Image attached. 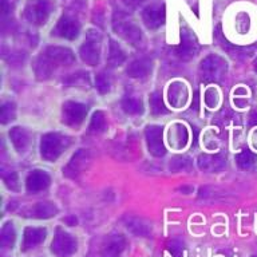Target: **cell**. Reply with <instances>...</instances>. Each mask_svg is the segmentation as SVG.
I'll list each match as a JSON object with an SVG mask.
<instances>
[{
    "label": "cell",
    "mask_w": 257,
    "mask_h": 257,
    "mask_svg": "<svg viewBox=\"0 0 257 257\" xmlns=\"http://www.w3.org/2000/svg\"><path fill=\"white\" fill-rule=\"evenodd\" d=\"M70 146V138L58 133H48L40 141V154L44 160L56 161L60 154Z\"/></svg>",
    "instance_id": "6da1fadb"
},
{
    "label": "cell",
    "mask_w": 257,
    "mask_h": 257,
    "mask_svg": "<svg viewBox=\"0 0 257 257\" xmlns=\"http://www.w3.org/2000/svg\"><path fill=\"white\" fill-rule=\"evenodd\" d=\"M112 28L118 35L122 36L133 46H140L142 43L144 36H142V31L140 30V27L133 23L132 20H128L127 16L122 12H115L114 19H112Z\"/></svg>",
    "instance_id": "7a4b0ae2"
},
{
    "label": "cell",
    "mask_w": 257,
    "mask_h": 257,
    "mask_svg": "<svg viewBox=\"0 0 257 257\" xmlns=\"http://www.w3.org/2000/svg\"><path fill=\"white\" fill-rule=\"evenodd\" d=\"M200 71L202 79L206 82H218L228 71V63L224 58L212 54L201 62Z\"/></svg>",
    "instance_id": "3957f363"
},
{
    "label": "cell",
    "mask_w": 257,
    "mask_h": 257,
    "mask_svg": "<svg viewBox=\"0 0 257 257\" xmlns=\"http://www.w3.org/2000/svg\"><path fill=\"white\" fill-rule=\"evenodd\" d=\"M54 10L52 0H32L24 8V18L31 24L42 26L48 20Z\"/></svg>",
    "instance_id": "277c9868"
},
{
    "label": "cell",
    "mask_w": 257,
    "mask_h": 257,
    "mask_svg": "<svg viewBox=\"0 0 257 257\" xmlns=\"http://www.w3.org/2000/svg\"><path fill=\"white\" fill-rule=\"evenodd\" d=\"M100 34L96 30H88L84 43L80 46V59L88 66H96L100 59Z\"/></svg>",
    "instance_id": "5b68a950"
},
{
    "label": "cell",
    "mask_w": 257,
    "mask_h": 257,
    "mask_svg": "<svg viewBox=\"0 0 257 257\" xmlns=\"http://www.w3.org/2000/svg\"><path fill=\"white\" fill-rule=\"evenodd\" d=\"M78 249V242L70 233L62 229H56L55 236L51 242V250L58 257H71Z\"/></svg>",
    "instance_id": "8992f818"
},
{
    "label": "cell",
    "mask_w": 257,
    "mask_h": 257,
    "mask_svg": "<svg viewBox=\"0 0 257 257\" xmlns=\"http://www.w3.org/2000/svg\"><path fill=\"white\" fill-rule=\"evenodd\" d=\"M87 115V106L79 102H66L62 108V120L63 123L71 127H78Z\"/></svg>",
    "instance_id": "52a82bcc"
},
{
    "label": "cell",
    "mask_w": 257,
    "mask_h": 257,
    "mask_svg": "<svg viewBox=\"0 0 257 257\" xmlns=\"http://www.w3.org/2000/svg\"><path fill=\"white\" fill-rule=\"evenodd\" d=\"M91 162V156L86 149H79L78 152L71 157V160L68 161V164L64 166L63 174L68 178H75L83 173L88 168V165Z\"/></svg>",
    "instance_id": "ba28073f"
},
{
    "label": "cell",
    "mask_w": 257,
    "mask_h": 257,
    "mask_svg": "<svg viewBox=\"0 0 257 257\" xmlns=\"http://www.w3.org/2000/svg\"><path fill=\"white\" fill-rule=\"evenodd\" d=\"M166 12H165V4L162 2L149 4L148 7L142 11V20L145 26L150 30H157L165 23Z\"/></svg>",
    "instance_id": "9c48e42d"
},
{
    "label": "cell",
    "mask_w": 257,
    "mask_h": 257,
    "mask_svg": "<svg viewBox=\"0 0 257 257\" xmlns=\"http://www.w3.org/2000/svg\"><path fill=\"white\" fill-rule=\"evenodd\" d=\"M80 31V24L79 22L71 15H63L58 20V23L52 30V34L63 39L74 40L78 38Z\"/></svg>",
    "instance_id": "30bf717a"
},
{
    "label": "cell",
    "mask_w": 257,
    "mask_h": 257,
    "mask_svg": "<svg viewBox=\"0 0 257 257\" xmlns=\"http://www.w3.org/2000/svg\"><path fill=\"white\" fill-rule=\"evenodd\" d=\"M198 42L194 34H192L188 30L181 31V42L176 47L177 56L182 60H190L197 55L198 52Z\"/></svg>",
    "instance_id": "8fae6325"
},
{
    "label": "cell",
    "mask_w": 257,
    "mask_h": 257,
    "mask_svg": "<svg viewBox=\"0 0 257 257\" xmlns=\"http://www.w3.org/2000/svg\"><path fill=\"white\" fill-rule=\"evenodd\" d=\"M146 142H148L149 152L152 153L154 157H162L166 153V149L164 146V141H162V127L160 126H148L146 132Z\"/></svg>",
    "instance_id": "7c38bea8"
},
{
    "label": "cell",
    "mask_w": 257,
    "mask_h": 257,
    "mask_svg": "<svg viewBox=\"0 0 257 257\" xmlns=\"http://www.w3.org/2000/svg\"><path fill=\"white\" fill-rule=\"evenodd\" d=\"M44 55L51 60L55 66H70L75 62L74 52L67 47H59V46H51L46 48Z\"/></svg>",
    "instance_id": "4fadbf2b"
},
{
    "label": "cell",
    "mask_w": 257,
    "mask_h": 257,
    "mask_svg": "<svg viewBox=\"0 0 257 257\" xmlns=\"http://www.w3.org/2000/svg\"><path fill=\"white\" fill-rule=\"evenodd\" d=\"M226 166V161L220 154H202L198 157V168L205 173H220Z\"/></svg>",
    "instance_id": "5bb4252c"
},
{
    "label": "cell",
    "mask_w": 257,
    "mask_h": 257,
    "mask_svg": "<svg viewBox=\"0 0 257 257\" xmlns=\"http://www.w3.org/2000/svg\"><path fill=\"white\" fill-rule=\"evenodd\" d=\"M50 182H51V178L47 173L43 170H34L28 174L26 180V188L28 193H39L47 189Z\"/></svg>",
    "instance_id": "9a60e30c"
},
{
    "label": "cell",
    "mask_w": 257,
    "mask_h": 257,
    "mask_svg": "<svg viewBox=\"0 0 257 257\" xmlns=\"http://www.w3.org/2000/svg\"><path fill=\"white\" fill-rule=\"evenodd\" d=\"M126 246V240L120 234H111L106 238L99 257H119Z\"/></svg>",
    "instance_id": "2e32d148"
},
{
    "label": "cell",
    "mask_w": 257,
    "mask_h": 257,
    "mask_svg": "<svg viewBox=\"0 0 257 257\" xmlns=\"http://www.w3.org/2000/svg\"><path fill=\"white\" fill-rule=\"evenodd\" d=\"M124 226L128 232H132L134 236L138 237H149L153 232L152 224L141 217H126Z\"/></svg>",
    "instance_id": "e0dca14e"
},
{
    "label": "cell",
    "mask_w": 257,
    "mask_h": 257,
    "mask_svg": "<svg viewBox=\"0 0 257 257\" xmlns=\"http://www.w3.org/2000/svg\"><path fill=\"white\" fill-rule=\"evenodd\" d=\"M47 236V230L43 228H26L23 234V249L30 250V249L36 248L44 241Z\"/></svg>",
    "instance_id": "ac0fdd59"
},
{
    "label": "cell",
    "mask_w": 257,
    "mask_h": 257,
    "mask_svg": "<svg viewBox=\"0 0 257 257\" xmlns=\"http://www.w3.org/2000/svg\"><path fill=\"white\" fill-rule=\"evenodd\" d=\"M168 96L169 102H170L173 107L180 108L188 100V88H186V86L184 83H181V82H174L169 87Z\"/></svg>",
    "instance_id": "d6986e66"
},
{
    "label": "cell",
    "mask_w": 257,
    "mask_h": 257,
    "mask_svg": "<svg viewBox=\"0 0 257 257\" xmlns=\"http://www.w3.org/2000/svg\"><path fill=\"white\" fill-rule=\"evenodd\" d=\"M32 67H34V71H35V75L38 79H48L50 76L52 75V72L55 70V64L52 63L51 60L48 59L47 56L42 54L34 60V64H32Z\"/></svg>",
    "instance_id": "ffe728a7"
},
{
    "label": "cell",
    "mask_w": 257,
    "mask_h": 257,
    "mask_svg": "<svg viewBox=\"0 0 257 257\" xmlns=\"http://www.w3.org/2000/svg\"><path fill=\"white\" fill-rule=\"evenodd\" d=\"M152 71V62L148 58H140L133 60L126 68V74L130 78H145Z\"/></svg>",
    "instance_id": "44dd1931"
},
{
    "label": "cell",
    "mask_w": 257,
    "mask_h": 257,
    "mask_svg": "<svg viewBox=\"0 0 257 257\" xmlns=\"http://www.w3.org/2000/svg\"><path fill=\"white\" fill-rule=\"evenodd\" d=\"M10 138L14 145V148L19 153L26 152L30 145V136L26 128L20 127V126H15L10 130Z\"/></svg>",
    "instance_id": "7402d4cb"
},
{
    "label": "cell",
    "mask_w": 257,
    "mask_h": 257,
    "mask_svg": "<svg viewBox=\"0 0 257 257\" xmlns=\"http://www.w3.org/2000/svg\"><path fill=\"white\" fill-rule=\"evenodd\" d=\"M126 60V52L123 48L120 47V44L115 40L110 39L108 43V55H107V64L110 67H119L124 63Z\"/></svg>",
    "instance_id": "603a6c76"
},
{
    "label": "cell",
    "mask_w": 257,
    "mask_h": 257,
    "mask_svg": "<svg viewBox=\"0 0 257 257\" xmlns=\"http://www.w3.org/2000/svg\"><path fill=\"white\" fill-rule=\"evenodd\" d=\"M56 213H58V208L52 202H38L32 208L31 216L39 220H46V218L56 216Z\"/></svg>",
    "instance_id": "cb8c5ba5"
},
{
    "label": "cell",
    "mask_w": 257,
    "mask_h": 257,
    "mask_svg": "<svg viewBox=\"0 0 257 257\" xmlns=\"http://www.w3.org/2000/svg\"><path fill=\"white\" fill-rule=\"evenodd\" d=\"M122 108L124 112L132 114V115H138L144 111V103L138 96L126 95L122 99Z\"/></svg>",
    "instance_id": "d4e9b609"
},
{
    "label": "cell",
    "mask_w": 257,
    "mask_h": 257,
    "mask_svg": "<svg viewBox=\"0 0 257 257\" xmlns=\"http://www.w3.org/2000/svg\"><path fill=\"white\" fill-rule=\"evenodd\" d=\"M188 130L182 124H176L173 134H170V144L177 149L185 148V145L188 144Z\"/></svg>",
    "instance_id": "484cf974"
},
{
    "label": "cell",
    "mask_w": 257,
    "mask_h": 257,
    "mask_svg": "<svg viewBox=\"0 0 257 257\" xmlns=\"http://www.w3.org/2000/svg\"><path fill=\"white\" fill-rule=\"evenodd\" d=\"M64 83L67 84L68 87H86L87 88L90 86V76H88V72L84 71H78L75 74H71L64 79Z\"/></svg>",
    "instance_id": "4316f807"
},
{
    "label": "cell",
    "mask_w": 257,
    "mask_h": 257,
    "mask_svg": "<svg viewBox=\"0 0 257 257\" xmlns=\"http://www.w3.org/2000/svg\"><path fill=\"white\" fill-rule=\"evenodd\" d=\"M236 161H237V165L240 166V169L242 170H252L254 166H256V162H257V157L253 154L250 150H242L240 154H237L236 157Z\"/></svg>",
    "instance_id": "83f0119b"
},
{
    "label": "cell",
    "mask_w": 257,
    "mask_h": 257,
    "mask_svg": "<svg viewBox=\"0 0 257 257\" xmlns=\"http://www.w3.org/2000/svg\"><path fill=\"white\" fill-rule=\"evenodd\" d=\"M16 241V232L14 229V225L7 222L2 228V233H0V244L3 248H12L15 245Z\"/></svg>",
    "instance_id": "f1b7e54d"
},
{
    "label": "cell",
    "mask_w": 257,
    "mask_h": 257,
    "mask_svg": "<svg viewBox=\"0 0 257 257\" xmlns=\"http://www.w3.org/2000/svg\"><path fill=\"white\" fill-rule=\"evenodd\" d=\"M88 130L94 134H99V133L106 130V116L102 111H95L92 114L91 122L88 126Z\"/></svg>",
    "instance_id": "f546056e"
},
{
    "label": "cell",
    "mask_w": 257,
    "mask_h": 257,
    "mask_svg": "<svg viewBox=\"0 0 257 257\" xmlns=\"http://www.w3.org/2000/svg\"><path fill=\"white\" fill-rule=\"evenodd\" d=\"M16 116V107L15 103L12 102H4L0 107V122L3 124L11 122L15 119Z\"/></svg>",
    "instance_id": "4dcf8cb0"
},
{
    "label": "cell",
    "mask_w": 257,
    "mask_h": 257,
    "mask_svg": "<svg viewBox=\"0 0 257 257\" xmlns=\"http://www.w3.org/2000/svg\"><path fill=\"white\" fill-rule=\"evenodd\" d=\"M95 87L100 94H107L111 90V79L106 72H99L95 76Z\"/></svg>",
    "instance_id": "1f68e13d"
},
{
    "label": "cell",
    "mask_w": 257,
    "mask_h": 257,
    "mask_svg": "<svg viewBox=\"0 0 257 257\" xmlns=\"http://www.w3.org/2000/svg\"><path fill=\"white\" fill-rule=\"evenodd\" d=\"M149 102H150V108H152L153 114L160 115V114H166L168 112V108L165 107L164 100H162L158 92H153L152 95H150Z\"/></svg>",
    "instance_id": "d6a6232c"
},
{
    "label": "cell",
    "mask_w": 257,
    "mask_h": 257,
    "mask_svg": "<svg viewBox=\"0 0 257 257\" xmlns=\"http://www.w3.org/2000/svg\"><path fill=\"white\" fill-rule=\"evenodd\" d=\"M190 166H192L190 160L184 156L174 157L170 162V170H173V172H185V170H189Z\"/></svg>",
    "instance_id": "836d02e7"
},
{
    "label": "cell",
    "mask_w": 257,
    "mask_h": 257,
    "mask_svg": "<svg viewBox=\"0 0 257 257\" xmlns=\"http://www.w3.org/2000/svg\"><path fill=\"white\" fill-rule=\"evenodd\" d=\"M3 181L6 186L11 190H18L19 189V180H18V174L14 170H8V172H3L2 174Z\"/></svg>",
    "instance_id": "e575fe53"
},
{
    "label": "cell",
    "mask_w": 257,
    "mask_h": 257,
    "mask_svg": "<svg viewBox=\"0 0 257 257\" xmlns=\"http://www.w3.org/2000/svg\"><path fill=\"white\" fill-rule=\"evenodd\" d=\"M168 250L173 257H182L184 256L185 246L184 244L178 240H172L168 244Z\"/></svg>",
    "instance_id": "d590c367"
},
{
    "label": "cell",
    "mask_w": 257,
    "mask_h": 257,
    "mask_svg": "<svg viewBox=\"0 0 257 257\" xmlns=\"http://www.w3.org/2000/svg\"><path fill=\"white\" fill-rule=\"evenodd\" d=\"M2 3V19L6 22L7 18H11L14 8H15V0H0Z\"/></svg>",
    "instance_id": "8d00e7d4"
},
{
    "label": "cell",
    "mask_w": 257,
    "mask_h": 257,
    "mask_svg": "<svg viewBox=\"0 0 257 257\" xmlns=\"http://www.w3.org/2000/svg\"><path fill=\"white\" fill-rule=\"evenodd\" d=\"M205 102L209 107H214L218 103V92L216 88H209L205 92Z\"/></svg>",
    "instance_id": "74e56055"
},
{
    "label": "cell",
    "mask_w": 257,
    "mask_h": 257,
    "mask_svg": "<svg viewBox=\"0 0 257 257\" xmlns=\"http://www.w3.org/2000/svg\"><path fill=\"white\" fill-rule=\"evenodd\" d=\"M144 0H124V3L127 4L128 7H137L138 4L142 3Z\"/></svg>",
    "instance_id": "f35d334b"
},
{
    "label": "cell",
    "mask_w": 257,
    "mask_h": 257,
    "mask_svg": "<svg viewBox=\"0 0 257 257\" xmlns=\"http://www.w3.org/2000/svg\"><path fill=\"white\" fill-rule=\"evenodd\" d=\"M252 141H253V146L257 149V130L253 133V137H252Z\"/></svg>",
    "instance_id": "ab89813d"
},
{
    "label": "cell",
    "mask_w": 257,
    "mask_h": 257,
    "mask_svg": "<svg viewBox=\"0 0 257 257\" xmlns=\"http://www.w3.org/2000/svg\"><path fill=\"white\" fill-rule=\"evenodd\" d=\"M254 70H256V72H257V60H256V63H254Z\"/></svg>",
    "instance_id": "60d3db41"
},
{
    "label": "cell",
    "mask_w": 257,
    "mask_h": 257,
    "mask_svg": "<svg viewBox=\"0 0 257 257\" xmlns=\"http://www.w3.org/2000/svg\"><path fill=\"white\" fill-rule=\"evenodd\" d=\"M252 257H257V256H252Z\"/></svg>",
    "instance_id": "b9f144b4"
}]
</instances>
